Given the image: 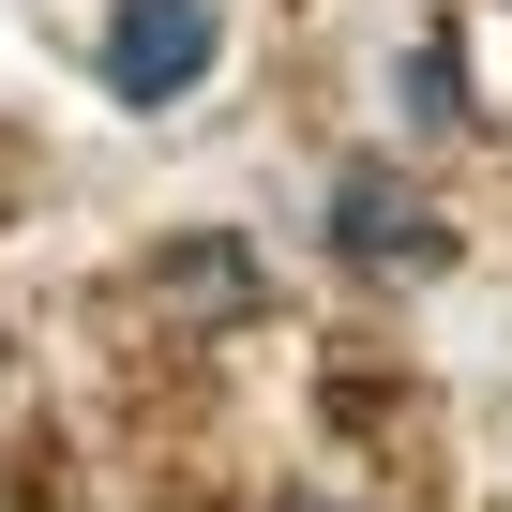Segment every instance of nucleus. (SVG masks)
Here are the masks:
<instances>
[{
	"instance_id": "obj_1",
	"label": "nucleus",
	"mask_w": 512,
	"mask_h": 512,
	"mask_svg": "<svg viewBox=\"0 0 512 512\" xmlns=\"http://www.w3.org/2000/svg\"><path fill=\"white\" fill-rule=\"evenodd\" d=\"M226 61V0H121L106 16V91L121 106H181Z\"/></svg>"
},
{
	"instance_id": "obj_2",
	"label": "nucleus",
	"mask_w": 512,
	"mask_h": 512,
	"mask_svg": "<svg viewBox=\"0 0 512 512\" xmlns=\"http://www.w3.org/2000/svg\"><path fill=\"white\" fill-rule=\"evenodd\" d=\"M332 241L362 256V272H437V256H452V241H437V211H422L392 166H347V181H332Z\"/></svg>"
},
{
	"instance_id": "obj_3",
	"label": "nucleus",
	"mask_w": 512,
	"mask_h": 512,
	"mask_svg": "<svg viewBox=\"0 0 512 512\" xmlns=\"http://www.w3.org/2000/svg\"><path fill=\"white\" fill-rule=\"evenodd\" d=\"M407 121L452 136V46H407Z\"/></svg>"
}]
</instances>
